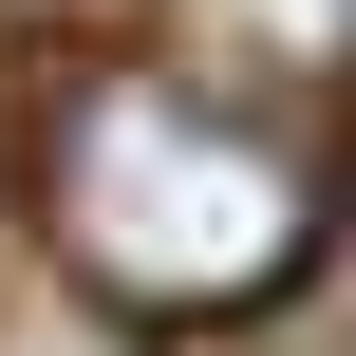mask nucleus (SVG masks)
Listing matches in <instances>:
<instances>
[{
    "instance_id": "f03ea898",
    "label": "nucleus",
    "mask_w": 356,
    "mask_h": 356,
    "mask_svg": "<svg viewBox=\"0 0 356 356\" xmlns=\"http://www.w3.org/2000/svg\"><path fill=\"white\" fill-rule=\"evenodd\" d=\"M0 356H150V338H113L94 300H56V282H19V300H0Z\"/></svg>"
},
{
    "instance_id": "f257e3e1",
    "label": "nucleus",
    "mask_w": 356,
    "mask_h": 356,
    "mask_svg": "<svg viewBox=\"0 0 356 356\" xmlns=\"http://www.w3.org/2000/svg\"><path fill=\"white\" fill-rule=\"evenodd\" d=\"M319 263V150L300 113H244L169 56H75L38 94V282L113 338L150 319H263Z\"/></svg>"
}]
</instances>
